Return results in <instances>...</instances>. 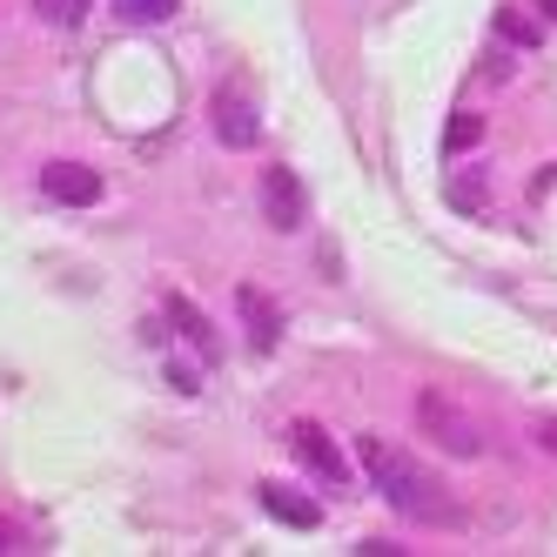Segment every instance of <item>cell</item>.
<instances>
[{
    "instance_id": "cell-6",
    "label": "cell",
    "mask_w": 557,
    "mask_h": 557,
    "mask_svg": "<svg viewBox=\"0 0 557 557\" xmlns=\"http://www.w3.org/2000/svg\"><path fill=\"white\" fill-rule=\"evenodd\" d=\"M41 188L54 195V202H67V209H95L101 195H108V182H101L88 162H48V169H41Z\"/></svg>"
},
{
    "instance_id": "cell-4",
    "label": "cell",
    "mask_w": 557,
    "mask_h": 557,
    "mask_svg": "<svg viewBox=\"0 0 557 557\" xmlns=\"http://www.w3.org/2000/svg\"><path fill=\"white\" fill-rule=\"evenodd\" d=\"M209 114H215V141L222 148H256L262 141V114H256L249 82H222L215 101H209Z\"/></svg>"
},
{
    "instance_id": "cell-16",
    "label": "cell",
    "mask_w": 557,
    "mask_h": 557,
    "mask_svg": "<svg viewBox=\"0 0 557 557\" xmlns=\"http://www.w3.org/2000/svg\"><path fill=\"white\" fill-rule=\"evenodd\" d=\"M537 450H557V423H537Z\"/></svg>"
},
{
    "instance_id": "cell-1",
    "label": "cell",
    "mask_w": 557,
    "mask_h": 557,
    "mask_svg": "<svg viewBox=\"0 0 557 557\" xmlns=\"http://www.w3.org/2000/svg\"><path fill=\"white\" fill-rule=\"evenodd\" d=\"M356 457H363V470H370V484H376V497L396 510V517H410V524H444V531H457L463 524V510H457V497L436 484V476L410 457V450H396V444H383V436H356Z\"/></svg>"
},
{
    "instance_id": "cell-7",
    "label": "cell",
    "mask_w": 557,
    "mask_h": 557,
    "mask_svg": "<svg viewBox=\"0 0 557 557\" xmlns=\"http://www.w3.org/2000/svg\"><path fill=\"white\" fill-rule=\"evenodd\" d=\"M235 309H243V330H249V349H256V356H269L275 343H283V309H275L256 283L235 289Z\"/></svg>"
},
{
    "instance_id": "cell-2",
    "label": "cell",
    "mask_w": 557,
    "mask_h": 557,
    "mask_svg": "<svg viewBox=\"0 0 557 557\" xmlns=\"http://www.w3.org/2000/svg\"><path fill=\"white\" fill-rule=\"evenodd\" d=\"M417 430H423L444 457H463V463L484 457V423H476L457 396H444V389H423V396H417Z\"/></svg>"
},
{
    "instance_id": "cell-14",
    "label": "cell",
    "mask_w": 557,
    "mask_h": 557,
    "mask_svg": "<svg viewBox=\"0 0 557 557\" xmlns=\"http://www.w3.org/2000/svg\"><path fill=\"white\" fill-rule=\"evenodd\" d=\"M34 14H41L48 27H82V14H88V0H27Z\"/></svg>"
},
{
    "instance_id": "cell-9",
    "label": "cell",
    "mask_w": 557,
    "mask_h": 557,
    "mask_svg": "<svg viewBox=\"0 0 557 557\" xmlns=\"http://www.w3.org/2000/svg\"><path fill=\"white\" fill-rule=\"evenodd\" d=\"M262 510L275 517V524H289V531H315V524H323V504H309V497H296L283 484H262Z\"/></svg>"
},
{
    "instance_id": "cell-17",
    "label": "cell",
    "mask_w": 557,
    "mask_h": 557,
    "mask_svg": "<svg viewBox=\"0 0 557 557\" xmlns=\"http://www.w3.org/2000/svg\"><path fill=\"white\" fill-rule=\"evenodd\" d=\"M14 544H21V537H14V524H0V550H14Z\"/></svg>"
},
{
    "instance_id": "cell-12",
    "label": "cell",
    "mask_w": 557,
    "mask_h": 557,
    "mask_svg": "<svg viewBox=\"0 0 557 557\" xmlns=\"http://www.w3.org/2000/svg\"><path fill=\"white\" fill-rule=\"evenodd\" d=\"M114 14L135 21V27H162V21L182 14V0H114Z\"/></svg>"
},
{
    "instance_id": "cell-11",
    "label": "cell",
    "mask_w": 557,
    "mask_h": 557,
    "mask_svg": "<svg viewBox=\"0 0 557 557\" xmlns=\"http://www.w3.org/2000/svg\"><path fill=\"white\" fill-rule=\"evenodd\" d=\"M497 41H510V48H537L544 27H537L524 8H497Z\"/></svg>"
},
{
    "instance_id": "cell-18",
    "label": "cell",
    "mask_w": 557,
    "mask_h": 557,
    "mask_svg": "<svg viewBox=\"0 0 557 557\" xmlns=\"http://www.w3.org/2000/svg\"><path fill=\"white\" fill-rule=\"evenodd\" d=\"M537 14H544V21H557V0H537Z\"/></svg>"
},
{
    "instance_id": "cell-5",
    "label": "cell",
    "mask_w": 557,
    "mask_h": 557,
    "mask_svg": "<svg viewBox=\"0 0 557 557\" xmlns=\"http://www.w3.org/2000/svg\"><path fill=\"white\" fill-rule=\"evenodd\" d=\"M262 222L283 235H296L309 222V188L296 169H262Z\"/></svg>"
},
{
    "instance_id": "cell-3",
    "label": "cell",
    "mask_w": 557,
    "mask_h": 557,
    "mask_svg": "<svg viewBox=\"0 0 557 557\" xmlns=\"http://www.w3.org/2000/svg\"><path fill=\"white\" fill-rule=\"evenodd\" d=\"M289 450H296V463H302L323 491H349V457L336 450V436H330L323 423L296 417V423H289Z\"/></svg>"
},
{
    "instance_id": "cell-15",
    "label": "cell",
    "mask_w": 557,
    "mask_h": 557,
    "mask_svg": "<svg viewBox=\"0 0 557 557\" xmlns=\"http://www.w3.org/2000/svg\"><path fill=\"white\" fill-rule=\"evenodd\" d=\"M169 383H175V389H182V396H195V389H202V376H195V370H182V363H175V370H169Z\"/></svg>"
},
{
    "instance_id": "cell-8",
    "label": "cell",
    "mask_w": 557,
    "mask_h": 557,
    "mask_svg": "<svg viewBox=\"0 0 557 557\" xmlns=\"http://www.w3.org/2000/svg\"><path fill=\"white\" fill-rule=\"evenodd\" d=\"M169 323L182 330V343H188L195 356H202V363H215V356H222V343H215V323H209V315L195 309L188 296H169Z\"/></svg>"
},
{
    "instance_id": "cell-10",
    "label": "cell",
    "mask_w": 557,
    "mask_h": 557,
    "mask_svg": "<svg viewBox=\"0 0 557 557\" xmlns=\"http://www.w3.org/2000/svg\"><path fill=\"white\" fill-rule=\"evenodd\" d=\"M444 202H450L457 215L476 222V215L491 209V182H484V169H450V175H444Z\"/></svg>"
},
{
    "instance_id": "cell-13",
    "label": "cell",
    "mask_w": 557,
    "mask_h": 557,
    "mask_svg": "<svg viewBox=\"0 0 557 557\" xmlns=\"http://www.w3.org/2000/svg\"><path fill=\"white\" fill-rule=\"evenodd\" d=\"M476 141H484V114H457V122L444 128V162H450V154H463V148H476Z\"/></svg>"
}]
</instances>
